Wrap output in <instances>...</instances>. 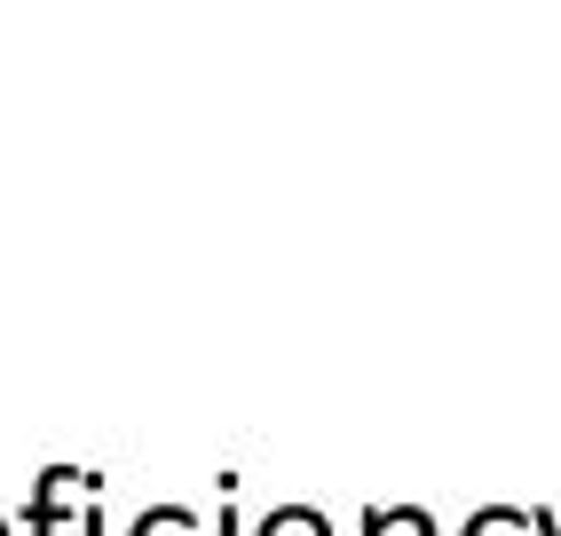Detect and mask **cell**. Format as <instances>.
<instances>
[{
  "instance_id": "6da1fadb",
  "label": "cell",
  "mask_w": 561,
  "mask_h": 536,
  "mask_svg": "<svg viewBox=\"0 0 561 536\" xmlns=\"http://www.w3.org/2000/svg\"><path fill=\"white\" fill-rule=\"evenodd\" d=\"M253 536H332V521L317 505H277V513H261Z\"/></svg>"
},
{
  "instance_id": "7a4b0ae2",
  "label": "cell",
  "mask_w": 561,
  "mask_h": 536,
  "mask_svg": "<svg viewBox=\"0 0 561 536\" xmlns=\"http://www.w3.org/2000/svg\"><path fill=\"white\" fill-rule=\"evenodd\" d=\"M364 536H435V521L420 505H380V513H364Z\"/></svg>"
},
{
  "instance_id": "3957f363",
  "label": "cell",
  "mask_w": 561,
  "mask_h": 536,
  "mask_svg": "<svg viewBox=\"0 0 561 536\" xmlns=\"http://www.w3.org/2000/svg\"><path fill=\"white\" fill-rule=\"evenodd\" d=\"M127 536H198V513H182V505H151V513H135Z\"/></svg>"
},
{
  "instance_id": "277c9868",
  "label": "cell",
  "mask_w": 561,
  "mask_h": 536,
  "mask_svg": "<svg viewBox=\"0 0 561 536\" xmlns=\"http://www.w3.org/2000/svg\"><path fill=\"white\" fill-rule=\"evenodd\" d=\"M467 536H522V521H514V513H474Z\"/></svg>"
},
{
  "instance_id": "5b68a950",
  "label": "cell",
  "mask_w": 561,
  "mask_h": 536,
  "mask_svg": "<svg viewBox=\"0 0 561 536\" xmlns=\"http://www.w3.org/2000/svg\"><path fill=\"white\" fill-rule=\"evenodd\" d=\"M0 536H16V528H9V521H0Z\"/></svg>"
}]
</instances>
